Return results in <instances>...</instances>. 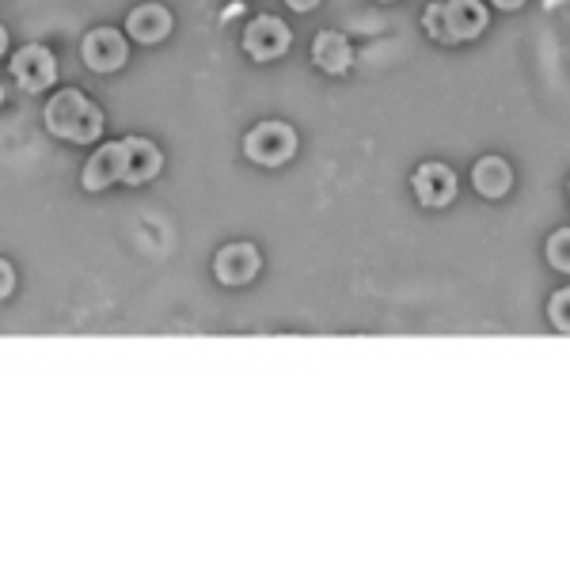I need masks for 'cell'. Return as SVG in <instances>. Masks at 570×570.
Segmentation results:
<instances>
[{
  "label": "cell",
  "instance_id": "30bf717a",
  "mask_svg": "<svg viewBox=\"0 0 570 570\" xmlns=\"http://www.w3.org/2000/svg\"><path fill=\"white\" fill-rule=\"evenodd\" d=\"M354 61V50L346 42L343 31H320L316 42H312V66L324 69L327 77H343Z\"/></svg>",
  "mask_w": 570,
  "mask_h": 570
},
{
  "label": "cell",
  "instance_id": "7a4b0ae2",
  "mask_svg": "<svg viewBox=\"0 0 570 570\" xmlns=\"http://www.w3.org/2000/svg\"><path fill=\"white\" fill-rule=\"evenodd\" d=\"M244 153L252 164L282 168V164L297 153V134H293V126H285V122H259L244 137Z\"/></svg>",
  "mask_w": 570,
  "mask_h": 570
},
{
  "label": "cell",
  "instance_id": "2e32d148",
  "mask_svg": "<svg viewBox=\"0 0 570 570\" xmlns=\"http://www.w3.org/2000/svg\"><path fill=\"white\" fill-rule=\"evenodd\" d=\"M422 23H426L430 39L445 42V20H441V0H434V4H430L426 12H422Z\"/></svg>",
  "mask_w": 570,
  "mask_h": 570
},
{
  "label": "cell",
  "instance_id": "6da1fadb",
  "mask_svg": "<svg viewBox=\"0 0 570 570\" xmlns=\"http://www.w3.org/2000/svg\"><path fill=\"white\" fill-rule=\"evenodd\" d=\"M46 130L61 141H72V145H88L104 134V110H99L85 91L77 88H66L50 99L46 107Z\"/></svg>",
  "mask_w": 570,
  "mask_h": 570
},
{
  "label": "cell",
  "instance_id": "ffe728a7",
  "mask_svg": "<svg viewBox=\"0 0 570 570\" xmlns=\"http://www.w3.org/2000/svg\"><path fill=\"white\" fill-rule=\"evenodd\" d=\"M4 50H8V31L0 27V53H4Z\"/></svg>",
  "mask_w": 570,
  "mask_h": 570
},
{
  "label": "cell",
  "instance_id": "5bb4252c",
  "mask_svg": "<svg viewBox=\"0 0 570 570\" xmlns=\"http://www.w3.org/2000/svg\"><path fill=\"white\" fill-rule=\"evenodd\" d=\"M548 263L556 266V271H570V233H567V228L551 233V240H548Z\"/></svg>",
  "mask_w": 570,
  "mask_h": 570
},
{
  "label": "cell",
  "instance_id": "7c38bea8",
  "mask_svg": "<svg viewBox=\"0 0 570 570\" xmlns=\"http://www.w3.org/2000/svg\"><path fill=\"white\" fill-rule=\"evenodd\" d=\"M472 183L483 198H502L505 190L513 187V168L502 160V156H483L472 171Z\"/></svg>",
  "mask_w": 570,
  "mask_h": 570
},
{
  "label": "cell",
  "instance_id": "9c48e42d",
  "mask_svg": "<svg viewBox=\"0 0 570 570\" xmlns=\"http://www.w3.org/2000/svg\"><path fill=\"white\" fill-rule=\"evenodd\" d=\"M411 183H415V195L422 206H449V202L456 198V176L449 164H438V160L422 164Z\"/></svg>",
  "mask_w": 570,
  "mask_h": 570
},
{
  "label": "cell",
  "instance_id": "8fae6325",
  "mask_svg": "<svg viewBox=\"0 0 570 570\" xmlns=\"http://www.w3.org/2000/svg\"><path fill=\"white\" fill-rule=\"evenodd\" d=\"M126 31H130V39L153 46L160 39H168L171 31V12L164 4H137L130 16H126Z\"/></svg>",
  "mask_w": 570,
  "mask_h": 570
},
{
  "label": "cell",
  "instance_id": "3957f363",
  "mask_svg": "<svg viewBox=\"0 0 570 570\" xmlns=\"http://www.w3.org/2000/svg\"><path fill=\"white\" fill-rule=\"evenodd\" d=\"M160 164H164V156L149 137H122V141H118V183L141 187V183L156 179Z\"/></svg>",
  "mask_w": 570,
  "mask_h": 570
},
{
  "label": "cell",
  "instance_id": "4fadbf2b",
  "mask_svg": "<svg viewBox=\"0 0 570 570\" xmlns=\"http://www.w3.org/2000/svg\"><path fill=\"white\" fill-rule=\"evenodd\" d=\"M80 183H85V190H107L110 183H118V141L99 145V149L91 153Z\"/></svg>",
  "mask_w": 570,
  "mask_h": 570
},
{
  "label": "cell",
  "instance_id": "8992f818",
  "mask_svg": "<svg viewBox=\"0 0 570 570\" xmlns=\"http://www.w3.org/2000/svg\"><path fill=\"white\" fill-rule=\"evenodd\" d=\"M80 53H85L88 69L96 72H115L126 66V39L122 31H115V27H96V31H88L85 46H80Z\"/></svg>",
  "mask_w": 570,
  "mask_h": 570
},
{
  "label": "cell",
  "instance_id": "ba28073f",
  "mask_svg": "<svg viewBox=\"0 0 570 570\" xmlns=\"http://www.w3.org/2000/svg\"><path fill=\"white\" fill-rule=\"evenodd\" d=\"M259 263L263 259H259V252H255V244H244V240L225 244L214 259V274L220 285H244L259 274Z\"/></svg>",
  "mask_w": 570,
  "mask_h": 570
},
{
  "label": "cell",
  "instance_id": "277c9868",
  "mask_svg": "<svg viewBox=\"0 0 570 570\" xmlns=\"http://www.w3.org/2000/svg\"><path fill=\"white\" fill-rule=\"evenodd\" d=\"M289 42H293V35L278 16H259V20H252L244 31V50L252 53L255 61L282 58V53L289 50Z\"/></svg>",
  "mask_w": 570,
  "mask_h": 570
},
{
  "label": "cell",
  "instance_id": "ac0fdd59",
  "mask_svg": "<svg viewBox=\"0 0 570 570\" xmlns=\"http://www.w3.org/2000/svg\"><path fill=\"white\" fill-rule=\"evenodd\" d=\"M285 4H289L293 12H312V8H316L320 0H285Z\"/></svg>",
  "mask_w": 570,
  "mask_h": 570
},
{
  "label": "cell",
  "instance_id": "9a60e30c",
  "mask_svg": "<svg viewBox=\"0 0 570 570\" xmlns=\"http://www.w3.org/2000/svg\"><path fill=\"white\" fill-rule=\"evenodd\" d=\"M567 308H570V293L567 289H556L551 293V305H548V316H551V327L556 331H567Z\"/></svg>",
  "mask_w": 570,
  "mask_h": 570
},
{
  "label": "cell",
  "instance_id": "e0dca14e",
  "mask_svg": "<svg viewBox=\"0 0 570 570\" xmlns=\"http://www.w3.org/2000/svg\"><path fill=\"white\" fill-rule=\"evenodd\" d=\"M12 289H16V271L8 266V259H0V301H4Z\"/></svg>",
  "mask_w": 570,
  "mask_h": 570
},
{
  "label": "cell",
  "instance_id": "52a82bcc",
  "mask_svg": "<svg viewBox=\"0 0 570 570\" xmlns=\"http://www.w3.org/2000/svg\"><path fill=\"white\" fill-rule=\"evenodd\" d=\"M441 20H445V42H464L487 27L483 0H441Z\"/></svg>",
  "mask_w": 570,
  "mask_h": 570
},
{
  "label": "cell",
  "instance_id": "44dd1931",
  "mask_svg": "<svg viewBox=\"0 0 570 570\" xmlns=\"http://www.w3.org/2000/svg\"><path fill=\"white\" fill-rule=\"evenodd\" d=\"M0 104H4V88H0Z\"/></svg>",
  "mask_w": 570,
  "mask_h": 570
},
{
  "label": "cell",
  "instance_id": "5b68a950",
  "mask_svg": "<svg viewBox=\"0 0 570 570\" xmlns=\"http://www.w3.org/2000/svg\"><path fill=\"white\" fill-rule=\"evenodd\" d=\"M12 77L20 80L23 91H46L58 80V61L46 46H23L20 53L12 58Z\"/></svg>",
  "mask_w": 570,
  "mask_h": 570
},
{
  "label": "cell",
  "instance_id": "d6986e66",
  "mask_svg": "<svg viewBox=\"0 0 570 570\" xmlns=\"http://www.w3.org/2000/svg\"><path fill=\"white\" fill-rule=\"evenodd\" d=\"M491 4H499V8H505V12H510V8H521L525 0H491Z\"/></svg>",
  "mask_w": 570,
  "mask_h": 570
}]
</instances>
